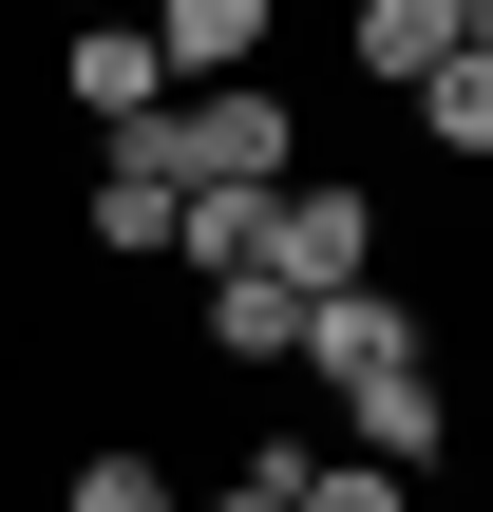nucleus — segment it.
I'll return each instance as SVG.
<instances>
[{
	"instance_id": "7",
	"label": "nucleus",
	"mask_w": 493,
	"mask_h": 512,
	"mask_svg": "<svg viewBox=\"0 0 493 512\" xmlns=\"http://www.w3.org/2000/svg\"><path fill=\"white\" fill-rule=\"evenodd\" d=\"M57 76H76V114H95V133H152V114H171V76H152V38H133V19H76V57H57Z\"/></svg>"
},
{
	"instance_id": "1",
	"label": "nucleus",
	"mask_w": 493,
	"mask_h": 512,
	"mask_svg": "<svg viewBox=\"0 0 493 512\" xmlns=\"http://www.w3.org/2000/svg\"><path fill=\"white\" fill-rule=\"evenodd\" d=\"M152 171H171V190H285V171H304V114H285L266 76H209V95L152 114Z\"/></svg>"
},
{
	"instance_id": "12",
	"label": "nucleus",
	"mask_w": 493,
	"mask_h": 512,
	"mask_svg": "<svg viewBox=\"0 0 493 512\" xmlns=\"http://www.w3.org/2000/svg\"><path fill=\"white\" fill-rule=\"evenodd\" d=\"M57 512H171V475H152V456H76V494Z\"/></svg>"
},
{
	"instance_id": "4",
	"label": "nucleus",
	"mask_w": 493,
	"mask_h": 512,
	"mask_svg": "<svg viewBox=\"0 0 493 512\" xmlns=\"http://www.w3.org/2000/svg\"><path fill=\"white\" fill-rule=\"evenodd\" d=\"M266 19H285V0H152L133 38H152L171 95H209V76H266Z\"/></svg>"
},
{
	"instance_id": "3",
	"label": "nucleus",
	"mask_w": 493,
	"mask_h": 512,
	"mask_svg": "<svg viewBox=\"0 0 493 512\" xmlns=\"http://www.w3.org/2000/svg\"><path fill=\"white\" fill-rule=\"evenodd\" d=\"M285 361H304V380H342V399H361V380H399V361H437V342H418V304H399V285H323V304H304V342H285Z\"/></svg>"
},
{
	"instance_id": "2",
	"label": "nucleus",
	"mask_w": 493,
	"mask_h": 512,
	"mask_svg": "<svg viewBox=\"0 0 493 512\" xmlns=\"http://www.w3.org/2000/svg\"><path fill=\"white\" fill-rule=\"evenodd\" d=\"M266 285H304V304L323 285H380V190L361 171H285L266 190Z\"/></svg>"
},
{
	"instance_id": "6",
	"label": "nucleus",
	"mask_w": 493,
	"mask_h": 512,
	"mask_svg": "<svg viewBox=\"0 0 493 512\" xmlns=\"http://www.w3.org/2000/svg\"><path fill=\"white\" fill-rule=\"evenodd\" d=\"M456 38H493V19H456V0H342V57H361L380 95H418Z\"/></svg>"
},
{
	"instance_id": "14",
	"label": "nucleus",
	"mask_w": 493,
	"mask_h": 512,
	"mask_svg": "<svg viewBox=\"0 0 493 512\" xmlns=\"http://www.w3.org/2000/svg\"><path fill=\"white\" fill-rule=\"evenodd\" d=\"M456 19H493V0H456Z\"/></svg>"
},
{
	"instance_id": "13",
	"label": "nucleus",
	"mask_w": 493,
	"mask_h": 512,
	"mask_svg": "<svg viewBox=\"0 0 493 512\" xmlns=\"http://www.w3.org/2000/svg\"><path fill=\"white\" fill-rule=\"evenodd\" d=\"M171 512H266V494H247V475H228V494H171Z\"/></svg>"
},
{
	"instance_id": "9",
	"label": "nucleus",
	"mask_w": 493,
	"mask_h": 512,
	"mask_svg": "<svg viewBox=\"0 0 493 512\" xmlns=\"http://www.w3.org/2000/svg\"><path fill=\"white\" fill-rule=\"evenodd\" d=\"M418 152H493V38H456L418 76Z\"/></svg>"
},
{
	"instance_id": "8",
	"label": "nucleus",
	"mask_w": 493,
	"mask_h": 512,
	"mask_svg": "<svg viewBox=\"0 0 493 512\" xmlns=\"http://www.w3.org/2000/svg\"><path fill=\"white\" fill-rule=\"evenodd\" d=\"M76 228H95L114 266H152V247H171V171H152V133H114V152H95V190H76Z\"/></svg>"
},
{
	"instance_id": "10",
	"label": "nucleus",
	"mask_w": 493,
	"mask_h": 512,
	"mask_svg": "<svg viewBox=\"0 0 493 512\" xmlns=\"http://www.w3.org/2000/svg\"><path fill=\"white\" fill-rule=\"evenodd\" d=\"M209 342H228V361H285V342H304V285L228 266V285H209Z\"/></svg>"
},
{
	"instance_id": "5",
	"label": "nucleus",
	"mask_w": 493,
	"mask_h": 512,
	"mask_svg": "<svg viewBox=\"0 0 493 512\" xmlns=\"http://www.w3.org/2000/svg\"><path fill=\"white\" fill-rule=\"evenodd\" d=\"M437 437H456V380H437V361H399V380L342 399V456H361V475H418Z\"/></svg>"
},
{
	"instance_id": "11",
	"label": "nucleus",
	"mask_w": 493,
	"mask_h": 512,
	"mask_svg": "<svg viewBox=\"0 0 493 512\" xmlns=\"http://www.w3.org/2000/svg\"><path fill=\"white\" fill-rule=\"evenodd\" d=\"M285 512H418V475H361V456H323V437H304V475H285Z\"/></svg>"
}]
</instances>
